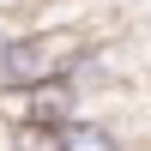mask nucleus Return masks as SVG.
I'll return each instance as SVG.
<instances>
[{
	"label": "nucleus",
	"instance_id": "1",
	"mask_svg": "<svg viewBox=\"0 0 151 151\" xmlns=\"http://www.w3.org/2000/svg\"><path fill=\"white\" fill-rule=\"evenodd\" d=\"M55 151H133V133L115 115H73L60 127H48Z\"/></svg>",
	"mask_w": 151,
	"mask_h": 151
},
{
	"label": "nucleus",
	"instance_id": "2",
	"mask_svg": "<svg viewBox=\"0 0 151 151\" xmlns=\"http://www.w3.org/2000/svg\"><path fill=\"white\" fill-rule=\"evenodd\" d=\"M6 6H18V0H0V12H6Z\"/></svg>",
	"mask_w": 151,
	"mask_h": 151
}]
</instances>
